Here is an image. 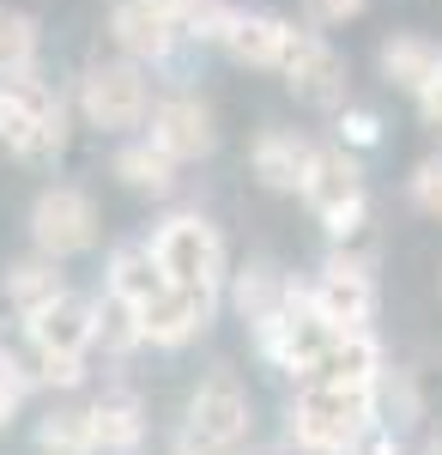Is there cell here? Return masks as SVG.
Segmentation results:
<instances>
[{"label":"cell","instance_id":"17","mask_svg":"<svg viewBox=\"0 0 442 455\" xmlns=\"http://www.w3.org/2000/svg\"><path fill=\"white\" fill-rule=\"evenodd\" d=\"M164 291H170V274H164V261H158L152 243H122L109 255V298H122L128 310H146Z\"/></svg>","mask_w":442,"mask_h":455},{"label":"cell","instance_id":"32","mask_svg":"<svg viewBox=\"0 0 442 455\" xmlns=\"http://www.w3.org/2000/svg\"><path fill=\"white\" fill-rule=\"evenodd\" d=\"M424 455H442V437H437V443H430V450H424Z\"/></svg>","mask_w":442,"mask_h":455},{"label":"cell","instance_id":"4","mask_svg":"<svg viewBox=\"0 0 442 455\" xmlns=\"http://www.w3.org/2000/svg\"><path fill=\"white\" fill-rule=\"evenodd\" d=\"M304 201L309 212L328 225V237H358L364 231V171L351 158V146H315V164H309V182H304Z\"/></svg>","mask_w":442,"mask_h":455},{"label":"cell","instance_id":"21","mask_svg":"<svg viewBox=\"0 0 442 455\" xmlns=\"http://www.w3.org/2000/svg\"><path fill=\"white\" fill-rule=\"evenodd\" d=\"M437 68H442V49L430 36H388V43H382V73H388L400 92H412V98L437 79Z\"/></svg>","mask_w":442,"mask_h":455},{"label":"cell","instance_id":"1","mask_svg":"<svg viewBox=\"0 0 442 455\" xmlns=\"http://www.w3.org/2000/svg\"><path fill=\"white\" fill-rule=\"evenodd\" d=\"M382 388H340V383H304L291 401V443L304 455H364V437L375 425Z\"/></svg>","mask_w":442,"mask_h":455},{"label":"cell","instance_id":"25","mask_svg":"<svg viewBox=\"0 0 442 455\" xmlns=\"http://www.w3.org/2000/svg\"><path fill=\"white\" fill-rule=\"evenodd\" d=\"M36 450L43 455H98L91 450V425H85V413H55V419H43Z\"/></svg>","mask_w":442,"mask_h":455},{"label":"cell","instance_id":"20","mask_svg":"<svg viewBox=\"0 0 442 455\" xmlns=\"http://www.w3.org/2000/svg\"><path fill=\"white\" fill-rule=\"evenodd\" d=\"M291 291H297V285L285 280L272 261H255V267H242V274H237V291H231V298H237L242 322L261 328V322H272V315L291 304Z\"/></svg>","mask_w":442,"mask_h":455},{"label":"cell","instance_id":"14","mask_svg":"<svg viewBox=\"0 0 442 455\" xmlns=\"http://www.w3.org/2000/svg\"><path fill=\"white\" fill-rule=\"evenodd\" d=\"M146 140H158L176 164H188V158H206L218 146V128H212V109L201 98H164L152 109V134Z\"/></svg>","mask_w":442,"mask_h":455},{"label":"cell","instance_id":"23","mask_svg":"<svg viewBox=\"0 0 442 455\" xmlns=\"http://www.w3.org/2000/svg\"><path fill=\"white\" fill-rule=\"evenodd\" d=\"M164 19L182 25V36H201V43H218L225 25H231V6L225 0H152Z\"/></svg>","mask_w":442,"mask_h":455},{"label":"cell","instance_id":"29","mask_svg":"<svg viewBox=\"0 0 442 455\" xmlns=\"http://www.w3.org/2000/svg\"><path fill=\"white\" fill-rule=\"evenodd\" d=\"M304 6H309L315 25H351L364 12V0H304Z\"/></svg>","mask_w":442,"mask_h":455},{"label":"cell","instance_id":"26","mask_svg":"<svg viewBox=\"0 0 442 455\" xmlns=\"http://www.w3.org/2000/svg\"><path fill=\"white\" fill-rule=\"evenodd\" d=\"M412 207L442 225V152H437V158H424V164L412 171Z\"/></svg>","mask_w":442,"mask_h":455},{"label":"cell","instance_id":"6","mask_svg":"<svg viewBox=\"0 0 442 455\" xmlns=\"http://www.w3.org/2000/svg\"><path fill=\"white\" fill-rule=\"evenodd\" d=\"M158 261H164V274L170 285H194V291H218L225 285V243H218V231L206 225L201 212H176L158 225Z\"/></svg>","mask_w":442,"mask_h":455},{"label":"cell","instance_id":"11","mask_svg":"<svg viewBox=\"0 0 442 455\" xmlns=\"http://www.w3.org/2000/svg\"><path fill=\"white\" fill-rule=\"evenodd\" d=\"M218 310V291H194V285H170L164 298H152L139 315V340L146 347H188L194 334H206V322Z\"/></svg>","mask_w":442,"mask_h":455},{"label":"cell","instance_id":"30","mask_svg":"<svg viewBox=\"0 0 442 455\" xmlns=\"http://www.w3.org/2000/svg\"><path fill=\"white\" fill-rule=\"evenodd\" d=\"M418 109H424V122H430V128H442V68H437V79L418 92Z\"/></svg>","mask_w":442,"mask_h":455},{"label":"cell","instance_id":"10","mask_svg":"<svg viewBox=\"0 0 442 455\" xmlns=\"http://www.w3.org/2000/svg\"><path fill=\"white\" fill-rule=\"evenodd\" d=\"M285 85L304 98L309 109H340L345 104V61L340 49L321 31H297L291 36V55H285Z\"/></svg>","mask_w":442,"mask_h":455},{"label":"cell","instance_id":"9","mask_svg":"<svg viewBox=\"0 0 442 455\" xmlns=\"http://www.w3.org/2000/svg\"><path fill=\"white\" fill-rule=\"evenodd\" d=\"M309 298H315V310L328 315L334 328H370L375 315V274L364 255H345V249H334L328 261H321V274H315V285H309Z\"/></svg>","mask_w":442,"mask_h":455},{"label":"cell","instance_id":"2","mask_svg":"<svg viewBox=\"0 0 442 455\" xmlns=\"http://www.w3.org/2000/svg\"><path fill=\"white\" fill-rule=\"evenodd\" d=\"M0 146L19 158H61L67 146V109L36 73H0Z\"/></svg>","mask_w":442,"mask_h":455},{"label":"cell","instance_id":"16","mask_svg":"<svg viewBox=\"0 0 442 455\" xmlns=\"http://www.w3.org/2000/svg\"><path fill=\"white\" fill-rule=\"evenodd\" d=\"M304 383H340V388H382V347L370 340V328H351L315 358Z\"/></svg>","mask_w":442,"mask_h":455},{"label":"cell","instance_id":"27","mask_svg":"<svg viewBox=\"0 0 442 455\" xmlns=\"http://www.w3.org/2000/svg\"><path fill=\"white\" fill-rule=\"evenodd\" d=\"M340 146H351V152H364V146H375L382 140V122H375L370 109H340Z\"/></svg>","mask_w":442,"mask_h":455},{"label":"cell","instance_id":"31","mask_svg":"<svg viewBox=\"0 0 442 455\" xmlns=\"http://www.w3.org/2000/svg\"><path fill=\"white\" fill-rule=\"evenodd\" d=\"M364 455H400V437H394L388 425H375L370 437H364Z\"/></svg>","mask_w":442,"mask_h":455},{"label":"cell","instance_id":"15","mask_svg":"<svg viewBox=\"0 0 442 455\" xmlns=\"http://www.w3.org/2000/svg\"><path fill=\"white\" fill-rule=\"evenodd\" d=\"M249 164H255V176L267 182L272 195H304L315 146H309L297 128H267V134L255 140V152H249Z\"/></svg>","mask_w":442,"mask_h":455},{"label":"cell","instance_id":"22","mask_svg":"<svg viewBox=\"0 0 442 455\" xmlns=\"http://www.w3.org/2000/svg\"><path fill=\"white\" fill-rule=\"evenodd\" d=\"M115 176L134 188V195H170L176 188V158L158 140H134L115 152Z\"/></svg>","mask_w":442,"mask_h":455},{"label":"cell","instance_id":"5","mask_svg":"<svg viewBox=\"0 0 442 455\" xmlns=\"http://www.w3.org/2000/svg\"><path fill=\"white\" fill-rule=\"evenodd\" d=\"M79 109H85V122L103 128V134H128L146 122V109H152V85H146V73L139 61H98V68H85L79 79Z\"/></svg>","mask_w":442,"mask_h":455},{"label":"cell","instance_id":"28","mask_svg":"<svg viewBox=\"0 0 442 455\" xmlns=\"http://www.w3.org/2000/svg\"><path fill=\"white\" fill-rule=\"evenodd\" d=\"M19 401H25V371H19V364L0 352V425L19 413Z\"/></svg>","mask_w":442,"mask_h":455},{"label":"cell","instance_id":"8","mask_svg":"<svg viewBox=\"0 0 442 455\" xmlns=\"http://www.w3.org/2000/svg\"><path fill=\"white\" fill-rule=\"evenodd\" d=\"M31 243H36V255H55V261L91 249L98 243V207H91V195L73 188V182L43 188L31 207Z\"/></svg>","mask_w":442,"mask_h":455},{"label":"cell","instance_id":"13","mask_svg":"<svg viewBox=\"0 0 442 455\" xmlns=\"http://www.w3.org/2000/svg\"><path fill=\"white\" fill-rule=\"evenodd\" d=\"M109 36L128 61H164L176 49V36H182V25L164 19L152 0H115L109 6Z\"/></svg>","mask_w":442,"mask_h":455},{"label":"cell","instance_id":"12","mask_svg":"<svg viewBox=\"0 0 442 455\" xmlns=\"http://www.w3.org/2000/svg\"><path fill=\"white\" fill-rule=\"evenodd\" d=\"M291 36L297 25L291 19H279V12H261V6H231V25L218 36V49L242 61V68H285V55H291Z\"/></svg>","mask_w":442,"mask_h":455},{"label":"cell","instance_id":"18","mask_svg":"<svg viewBox=\"0 0 442 455\" xmlns=\"http://www.w3.org/2000/svg\"><path fill=\"white\" fill-rule=\"evenodd\" d=\"M85 425H91V450L98 455H134L139 437H146V413H139V401L128 388L91 401V407H85Z\"/></svg>","mask_w":442,"mask_h":455},{"label":"cell","instance_id":"24","mask_svg":"<svg viewBox=\"0 0 442 455\" xmlns=\"http://www.w3.org/2000/svg\"><path fill=\"white\" fill-rule=\"evenodd\" d=\"M36 68V19L19 6H0V73Z\"/></svg>","mask_w":442,"mask_h":455},{"label":"cell","instance_id":"7","mask_svg":"<svg viewBox=\"0 0 442 455\" xmlns=\"http://www.w3.org/2000/svg\"><path fill=\"white\" fill-rule=\"evenodd\" d=\"M98 334H103V310L91 298H73V291L61 304H49L43 315H31L25 322V340L36 352V377L55 371V364H85V352H91Z\"/></svg>","mask_w":442,"mask_h":455},{"label":"cell","instance_id":"3","mask_svg":"<svg viewBox=\"0 0 442 455\" xmlns=\"http://www.w3.org/2000/svg\"><path fill=\"white\" fill-rule=\"evenodd\" d=\"M242 443H249V395L231 371H212L188 401L176 455H242Z\"/></svg>","mask_w":442,"mask_h":455},{"label":"cell","instance_id":"19","mask_svg":"<svg viewBox=\"0 0 442 455\" xmlns=\"http://www.w3.org/2000/svg\"><path fill=\"white\" fill-rule=\"evenodd\" d=\"M61 298H67V280L55 274V255H36V261L6 267V304L19 310V322L43 315L49 304H61Z\"/></svg>","mask_w":442,"mask_h":455}]
</instances>
